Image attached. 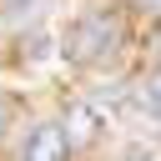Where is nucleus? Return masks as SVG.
Segmentation results:
<instances>
[{
    "mask_svg": "<svg viewBox=\"0 0 161 161\" xmlns=\"http://www.w3.org/2000/svg\"><path fill=\"white\" fill-rule=\"evenodd\" d=\"M50 45H55L50 30H25V35H20V60L40 65V60H50Z\"/></svg>",
    "mask_w": 161,
    "mask_h": 161,
    "instance_id": "obj_4",
    "label": "nucleus"
},
{
    "mask_svg": "<svg viewBox=\"0 0 161 161\" xmlns=\"http://www.w3.org/2000/svg\"><path fill=\"white\" fill-rule=\"evenodd\" d=\"M126 161H156V146H131Z\"/></svg>",
    "mask_w": 161,
    "mask_h": 161,
    "instance_id": "obj_7",
    "label": "nucleus"
},
{
    "mask_svg": "<svg viewBox=\"0 0 161 161\" xmlns=\"http://www.w3.org/2000/svg\"><path fill=\"white\" fill-rule=\"evenodd\" d=\"M106 121H111V116H106L101 101H75L70 116H65V136H70V146H91V141L101 136Z\"/></svg>",
    "mask_w": 161,
    "mask_h": 161,
    "instance_id": "obj_3",
    "label": "nucleus"
},
{
    "mask_svg": "<svg viewBox=\"0 0 161 161\" xmlns=\"http://www.w3.org/2000/svg\"><path fill=\"white\" fill-rule=\"evenodd\" d=\"M141 106H151V111H161V70H151V75L141 80Z\"/></svg>",
    "mask_w": 161,
    "mask_h": 161,
    "instance_id": "obj_6",
    "label": "nucleus"
},
{
    "mask_svg": "<svg viewBox=\"0 0 161 161\" xmlns=\"http://www.w3.org/2000/svg\"><path fill=\"white\" fill-rule=\"evenodd\" d=\"M141 10H151V15H161V0H136Z\"/></svg>",
    "mask_w": 161,
    "mask_h": 161,
    "instance_id": "obj_9",
    "label": "nucleus"
},
{
    "mask_svg": "<svg viewBox=\"0 0 161 161\" xmlns=\"http://www.w3.org/2000/svg\"><path fill=\"white\" fill-rule=\"evenodd\" d=\"M40 10H45V0H5L0 25H25V20H35Z\"/></svg>",
    "mask_w": 161,
    "mask_h": 161,
    "instance_id": "obj_5",
    "label": "nucleus"
},
{
    "mask_svg": "<svg viewBox=\"0 0 161 161\" xmlns=\"http://www.w3.org/2000/svg\"><path fill=\"white\" fill-rule=\"evenodd\" d=\"M10 111H15V106H10L5 96H0V131H5V121H10Z\"/></svg>",
    "mask_w": 161,
    "mask_h": 161,
    "instance_id": "obj_8",
    "label": "nucleus"
},
{
    "mask_svg": "<svg viewBox=\"0 0 161 161\" xmlns=\"http://www.w3.org/2000/svg\"><path fill=\"white\" fill-rule=\"evenodd\" d=\"M116 40H121V20H116L111 10H96V15H80V20L60 35V55L75 60V65H91V60L111 55Z\"/></svg>",
    "mask_w": 161,
    "mask_h": 161,
    "instance_id": "obj_1",
    "label": "nucleus"
},
{
    "mask_svg": "<svg viewBox=\"0 0 161 161\" xmlns=\"http://www.w3.org/2000/svg\"><path fill=\"white\" fill-rule=\"evenodd\" d=\"M65 151H70V136H65V126H55V121H40V126L25 136V151H20V161H65Z\"/></svg>",
    "mask_w": 161,
    "mask_h": 161,
    "instance_id": "obj_2",
    "label": "nucleus"
}]
</instances>
